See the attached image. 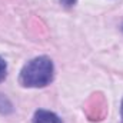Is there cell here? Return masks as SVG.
<instances>
[{
    "label": "cell",
    "instance_id": "obj_3",
    "mask_svg": "<svg viewBox=\"0 0 123 123\" xmlns=\"http://www.w3.org/2000/svg\"><path fill=\"white\" fill-rule=\"evenodd\" d=\"M6 76H7V64L3 57H0V82L4 80Z\"/></svg>",
    "mask_w": 123,
    "mask_h": 123
},
{
    "label": "cell",
    "instance_id": "obj_1",
    "mask_svg": "<svg viewBox=\"0 0 123 123\" xmlns=\"http://www.w3.org/2000/svg\"><path fill=\"white\" fill-rule=\"evenodd\" d=\"M55 66L50 57L39 56L27 62L19 76V82L25 87H44L52 83Z\"/></svg>",
    "mask_w": 123,
    "mask_h": 123
},
{
    "label": "cell",
    "instance_id": "obj_5",
    "mask_svg": "<svg viewBox=\"0 0 123 123\" xmlns=\"http://www.w3.org/2000/svg\"><path fill=\"white\" fill-rule=\"evenodd\" d=\"M120 116H122V123H123V100H122V105H120Z\"/></svg>",
    "mask_w": 123,
    "mask_h": 123
},
{
    "label": "cell",
    "instance_id": "obj_6",
    "mask_svg": "<svg viewBox=\"0 0 123 123\" xmlns=\"http://www.w3.org/2000/svg\"><path fill=\"white\" fill-rule=\"evenodd\" d=\"M122 30H123V27H122Z\"/></svg>",
    "mask_w": 123,
    "mask_h": 123
},
{
    "label": "cell",
    "instance_id": "obj_2",
    "mask_svg": "<svg viewBox=\"0 0 123 123\" xmlns=\"http://www.w3.org/2000/svg\"><path fill=\"white\" fill-rule=\"evenodd\" d=\"M33 123H63L62 119L50 110H37L33 116Z\"/></svg>",
    "mask_w": 123,
    "mask_h": 123
},
{
    "label": "cell",
    "instance_id": "obj_4",
    "mask_svg": "<svg viewBox=\"0 0 123 123\" xmlns=\"http://www.w3.org/2000/svg\"><path fill=\"white\" fill-rule=\"evenodd\" d=\"M76 1H77V0H60V3L63 4V6H66V7H72V6H74Z\"/></svg>",
    "mask_w": 123,
    "mask_h": 123
}]
</instances>
